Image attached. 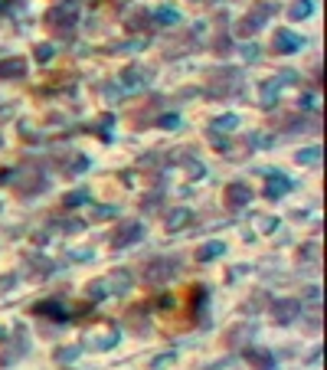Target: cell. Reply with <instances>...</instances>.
Wrapping results in <instances>:
<instances>
[{"instance_id": "1", "label": "cell", "mask_w": 327, "mask_h": 370, "mask_svg": "<svg viewBox=\"0 0 327 370\" xmlns=\"http://www.w3.org/2000/svg\"><path fill=\"white\" fill-rule=\"evenodd\" d=\"M46 23L53 30H72L79 23V4L75 0H56L46 10Z\"/></svg>"}, {"instance_id": "2", "label": "cell", "mask_w": 327, "mask_h": 370, "mask_svg": "<svg viewBox=\"0 0 327 370\" xmlns=\"http://www.w3.org/2000/svg\"><path fill=\"white\" fill-rule=\"evenodd\" d=\"M206 89H210V95H216V98L239 92V72H236V69H219V72L210 76V86Z\"/></svg>"}, {"instance_id": "3", "label": "cell", "mask_w": 327, "mask_h": 370, "mask_svg": "<svg viewBox=\"0 0 327 370\" xmlns=\"http://www.w3.org/2000/svg\"><path fill=\"white\" fill-rule=\"evenodd\" d=\"M269 17H271V4H255L252 13H245V17L236 23V37H252Z\"/></svg>"}, {"instance_id": "4", "label": "cell", "mask_w": 327, "mask_h": 370, "mask_svg": "<svg viewBox=\"0 0 327 370\" xmlns=\"http://www.w3.org/2000/svg\"><path fill=\"white\" fill-rule=\"evenodd\" d=\"M174 272H177V266H174L170 259H154V262H148V269H144V282L148 285H164Z\"/></svg>"}, {"instance_id": "5", "label": "cell", "mask_w": 327, "mask_h": 370, "mask_svg": "<svg viewBox=\"0 0 327 370\" xmlns=\"http://www.w3.org/2000/svg\"><path fill=\"white\" fill-rule=\"evenodd\" d=\"M249 200H252V187H249V184H243V181L229 184V187H226V193H223V203L229 210H243Z\"/></svg>"}, {"instance_id": "6", "label": "cell", "mask_w": 327, "mask_h": 370, "mask_svg": "<svg viewBox=\"0 0 327 370\" xmlns=\"http://www.w3.org/2000/svg\"><path fill=\"white\" fill-rule=\"evenodd\" d=\"M138 239H141V223H122V227L112 233V246L122 249V246H128V243H138Z\"/></svg>"}, {"instance_id": "7", "label": "cell", "mask_w": 327, "mask_h": 370, "mask_svg": "<svg viewBox=\"0 0 327 370\" xmlns=\"http://www.w3.org/2000/svg\"><path fill=\"white\" fill-rule=\"evenodd\" d=\"M271 314H275V321L278 324H288L298 318V302L295 298H281V302L271 305Z\"/></svg>"}, {"instance_id": "8", "label": "cell", "mask_w": 327, "mask_h": 370, "mask_svg": "<svg viewBox=\"0 0 327 370\" xmlns=\"http://www.w3.org/2000/svg\"><path fill=\"white\" fill-rule=\"evenodd\" d=\"M43 187H46V181H43L39 174H23L17 184V193L20 197H33V193H39Z\"/></svg>"}, {"instance_id": "9", "label": "cell", "mask_w": 327, "mask_h": 370, "mask_svg": "<svg viewBox=\"0 0 327 370\" xmlns=\"http://www.w3.org/2000/svg\"><path fill=\"white\" fill-rule=\"evenodd\" d=\"M298 46H301V39L295 33H288V30H278L275 39H271V53H288V49H298Z\"/></svg>"}, {"instance_id": "10", "label": "cell", "mask_w": 327, "mask_h": 370, "mask_svg": "<svg viewBox=\"0 0 327 370\" xmlns=\"http://www.w3.org/2000/svg\"><path fill=\"white\" fill-rule=\"evenodd\" d=\"M33 314H39V318H53V321H65V308L59 302H39V305H33Z\"/></svg>"}, {"instance_id": "11", "label": "cell", "mask_w": 327, "mask_h": 370, "mask_svg": "<svg viewBox=\"0 0 327 370\" xmlns=\"http://www.w3.org/2000/svg\"><path fill=\"white\" fill-rule=\"evenodd\" d=\"M27 76V59H4L0 63V79H20Z\"/></svg>"}, {"instance_id": "12", "label": "cell", "mask_w": 327, "mask_h": 370, "mask_svg": "<svg viewBox=\"0 0 327 370\" xmlns=\"http://www.w3.org/2000/svg\"><path fill=\"white\" fill-rule=\"evenodd\" d=\"M245 361L252 364L255 370H275V361H271L269 351H245Z\"/></svg>"}, {"instance_id": "13", "label": "cell", "mask_w": 327, "mask_h": 370, "mask_svg": "<svg viewBox=\"0 0 327 370\" xmlns=\"http://www.w3.org/2000/svg\"><path fill=\"white\" fill-rule=\"evenodd\" d=\"M190 223V210H170L167 213V229H180Z\"/></svg>"}, {"instance_id": "14", "label": "cell", "mask_w": 327, "mask_h": 370, "mask_svg": "<svg viewBox=\"0 0 327 370\" xmlns=\"http://www.w3.org/2000/svg\"><path fill=\"white\" fill-rule=\"evenodd\" d=\"M311 7H314L311 0H298V4H291V7H288V17H291V20L308 17V13H311Z\"/></svg>"}, {"instance_id": "15", "label": "cell", "mask_w": 327, "mask_h": 370, "mask_svg": "<svg viewBox=\"0 0 327 370\" xmlns=\"http://www.w3.org/2000/svg\"><path fill=\"white\" fill-rule=\"evenodd\" d=\"M128 324H134V331H144V328H148V321H144V308H141V305H134V308L128 312Z\"/></svg>"}, {"instance_id": "16", "label": "cell", "mask_w": 327, "mask_h": 370, "mask_svg": "<svg viewBox=\"0 0 327 370\" xmlns=\"http://www.w3.org/2000/svg\"><path fill=\"white\" fill-rule=\"evenodd\" d=\"M285 190H288V181H285V177H271L265 193H269V197H278V193H285Z\"/></svg>"}, {"instance_id": "17", "label": "cell", "mask_w": 327, "mask_h": 370, "mask_svg": "<svg viewBox=\"0 0 327 370\" xmlns=\"http://www.w3.org/2000/svg\"><path fill=\"white\" fill-rule=\"evenodd\" d=\"M219 253H223V246H219V243H213V246H203V249H200V253H196V259H200V262H206L210 256H219Z\"/></svg>"}, {"instance_id": "18", "label": "cell", "mask_w": 327, "mask_h": 370, "mask_svg": "<svg viewBox=\"0 0 327 370\" xmlns=\"http://www.w3.org/2000/svg\"><path fill=\"white\" fill-rule=\"evenodd\" d=\"M301 161H304V164L318 161V148H314V151H301Z\"/></svg>"}, {"instance_id": "19", "label": "cell", "mask_w": 327, "mask_h": 370, "mask_svg": "<svg viewBox=\"0 0 327 370\" xmlns=\"http://www.w3.org/2000/svg\"><path fill=\"white\" fill-rule=\"evenodd\" d=\"M49 53H53L49 46H39V49H37V59H43V63H46V59H49Z\"/></svg>"}, {"instance_id": "20", "label": "cell", "mask_w": 327, "mask_h": 370, "mask_svg": "<svg viewBox=\"0 0 327 370\" xmlns=\"http://www.w3.org/2000/svg\"><path fill=\"white\" fill-rule=\"evenodd\" d=\"M271 227H275L271 219H255V229H271Z\"/></svg>"}, {"instance_id": "21", "label": "cell", "mask_w": 327, "mask_h": 370, "mask_svg": "<svg viewBox=\"0 0 327 370\" xmlns=\"http://www.w3.org/2000/svg\"><path fill=\"white\" fill-rule=\"evenodd\" d=\"M10 7V0H0V10H7Z\"/></svg>"}]
</instances>
